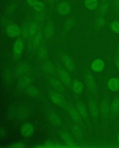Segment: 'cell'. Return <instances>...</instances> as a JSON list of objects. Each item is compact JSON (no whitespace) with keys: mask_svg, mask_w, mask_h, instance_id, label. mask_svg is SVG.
I'll return each mask as SVG.
<instances>
[{"mask_svg":"<svg viewBox=\"0 0 119 148\" xmlns=\"http://www.w3.org/2000/svg\"><path fill=\"white\" fill-rule=\"evenodd\" d=\"M49 98L54 104L60 107L65 108L67 106V102L64 97L57 91H52L49 93Z\"/></svg>","mask_w":119,"mask_h":148,"instance_id":"1","label":"cell"},{"mask_svg":"<svg viewBox=\"0 0 119 148\" xmlns=\"http://www.w3.org/2000/svg\"><path fill=\"white\" fill-rule=\"evenodd\" d=\"M85 81L86 85L88 90L93 94H97V86L96 82L92 74L87 73L85 76Z\"/></svg>","mask_w":119,"mask_h":148,"instance_id":"2","label":"cell"},{"mask_svg":"<svg viewBox=\"0 0 119 148\" xmlns=\"http://www.w3.org/2000/svg\"><path fill=\"white\" fill-rule=\"evenodd\" d=\"M66 108L68 114L72 120L77 124H80L82 122V119L77 109L70 104L67 105Z\"/></svg>","mask_w":119,"mask_h":148,"instance_id":"3","label":"cell"},{"mask_svg":"<svg viewBox=\"0 0 119 148\" xmlns=\"http://www.w3.org/2000/svg\"><path fill=\"white\" fill-rule=\"evenodd\" d=\"M24 48V44L22 40L18 38L14 43L13 47V53L16 59L20 57L22 54Z\"/></svg>","mask_w":119,"mask_h":148,"instance_id":"4","label":"cell"},{"mask_svg":"<svg viewBox=\"0 0 119 148\" xmlns=\"http://www.w3.org/2000/svg\"><path fill=\"white\" fill-rule=\"evenodd\" d=\"M88 106L91 115L94 119H97L99 115V110L95 100L92 98H90L88 102Z\"/></svg>","mask_w":119,"mask_h":148,"instance_id":"5","label":"cell"},{"mask_svg":"<svg viewBox=\"0 0 119 148\" xmlns=\"http://www.w3.org/2000/svg\"><path fill=\"white\" fill-rule=\"evenodd\" d=\"M58 74L61 81L63 83L64 85L70 86L71 84V79L69 73L62 68L59 69L58 70Z\"/></svg>","mask_w":119,"mask_h":148,"instance_id":"6","label":"cell"},{"mask_svg":"<svg viewBox=\"0 0 119 148\" xmlns=\"http://www.w3.org/2000/svg\"><path fill=\"white\" fill-rule=\"evenodd\" d=\"M6 32L9 37L15 38L20 34L21 30L17 25L11 24L9 25L6 28Z\"/></svg>","mask_w":119,"mask_h":148,"instance_id":"7","label":"cell"},{"mask_svg":"<svg viewBox=\"0 0 119 148\" xmlns=\"http://www.w3.org/2000/svg\"><path fill=\"white\" fill-rule=\"evenodd\" d=\"M32 82L33 79L31 76L27 75L22 76L18 81V88L21 89H27L29 86H31Z\"/></svg>","mask_w":119,"mask_h":148,"instance_id":"8","label":"cell"},{"mask_svg":"<svg viewBox=\"0 0 119 148\" xmlns=\"http://www.w3.org/2000/svg\"><path fill=\"white\" fill-rule=\"evenodd\" d=\"M30 70V66L27 63H23L17 66L16 69L15 73L18 77L26 75Z\"/></svg>","mask_w":119,"mask_h":148,"instance_id":"9","label":"cell"},{"mask_svg":"<svg viewBox=\"0 0 119 148\" xmlns=\"http://www.w3.org/2000/svg\"><path fill=\"white\" fill-rule=\"evenodd\" d=\"M49 82L50 86L58 92H63L65 90L63 83L57 78H51L49 79Z\"/></svg>","mask_w":119,"mask_h":148,"instance_id":"10","label":"cell"},{"mask_svg":"<svg viewBox=\"0 0 119 148\" xmlns=\"http://www.w3.org/2000/svg\"><path fill=\"white\" fill-rule=\"evenodd\" d=\"M34 129L33 126L29 123H26L21 128V134L25 137H29L34 134Z\"/></svg>","mask_w":119,"mask_h":148,"instance_id":"11","label":"cell"},{"mask_svg":"<svg viewBox=\"0 0 119 148\" xmlns=\"http://www.w3.org/2000/svg\"><path fill=\"white\" fill-rule=\"evenodd\" d=\"M100 111L102 116L104 119L108 117L110 112V107L107 100L104 99L102 101L100 104Z\"/></svg>","mask_w":119,"mask_h":148,"instance_id":"12","label":"cell"},{"mask_svg":"<svg viewBox=\"0 0 119 148\" xmlns=\"http://www.w3.org/2000/svg\"><path fill=\"white\" fill-rule=\"evenodd\" d=\"M105 67V62L100 59H97L94 60L91 64V68L92 71L95 72H101L103 70Z\"/></svg>","mask_w":119,"mask_h":148,"instance_id":"13","label":"cell"},{"mask_svg":"<svg viewBox=\"0 0 119 148\" xmlns=\"http://www.w3.org/2000/svg\"><path fill=\"white\" fill-rule=\"evenodd\" d=\"M62 60L64 66L68 70L70 71L74 70L75 69L74 63L68 56L66 54L63 55L62 56Z\"/></svg>","mask_w":119,"mask_h":148,"instance_id":"14","label":"cell"},{"mask_svg":"<svg viewBox=\"0 0 119 148\" xmlns=\"http://www.w3.org/2000/svg\"><path fill=\"white\" fill-rule=\"evenodd\" d=\"M59 135L61 139L67 145L71 147H73L75 146L73 139L68 133L64 131H62L59 133Z\"/></svg>","mask_w":119,"mask_h":148,"instance_id":"15","label":"cell"},{"mask_svg":"<svg viewBox=\"0 0 119 148\" xmlns=\"http://www.w3.org/2000/svg\"><path fill=\"white\" fill-rule=\"evenodd\" d=\"M48 119L54 125L60 126L62 125V119L57 114L54 112L49 113L48 115Z\"/></svg>","mask_w":119,"mask_h":148,"instance_id":"16","label":"cell"},{"mask_svg":"<svg viewBox=\"0 0 119 148\" xmlns=\"http://www.w3.org/2000/svg\"><path fill=\"white\" fill-rule=\"evenodd\" d=\"M119 112V96H117L112 100L110 106V113L114 117Z\"/></svg>","mask_w":119,"mask_h":148,"instance_id":"17","label":"cell"},{"mask_svg":"<svg viewBox=\"0 0 119 148\" xmlns=\"http://www.w3.org/2000/svg\"><path fill=\"white\" fill-rule=\"evenodd\" d=\"M77 109L81 117L86 119L88 117V114L86 107L83 103L79 101L76 103Z\"/></svg>","mask_w":119,"mask_h":148,"instance_id":"18","label":"cell"},{"mask_svg":"<svg viewBox=\"0 0 119 148\" xmlns=\"http://www.w3.org/2000/svg\"><path fill=\"white\" fill-rule=\"evenodd\" d=\"M107 86L110 90L116 91L119 90V79L114 77L109 80L107 83Z\"/></svg>","mask_w":119,"mask_h":148,"instance_id":"19","label":"cell"},{"mask_svg":"<svg viewBox=\"0 0 119 148\" xmlns=\"http://www.w3.org/2000/svg\"><path fill=\"white\" fill-rule=\"evenodd\" d=\"M59 12L63 15H67L70 12L71 6L67 2H63L59 4L58 8Z\"/></svg>","mask_w":119,"mask_h":148,"instance_id":"20","label":"cell"},{"mask_svg":"<svg viewBox=\"0 0 119 148\" xmlns=\"http://www.w3.org/2000/svg\"><path fill=\"white\" fill-rule=\"evenodd\" d=\"M30 114L29 109L25 106H21L18 112V118L21 120H24L29 117Z\"/></svg>","mask_w":119,"mask_h":148,"instance_id":"21","label":"cell"},{"mask_svg":"<svg viewBox=\"0 0 119 148\" xmlns=\"http://www.w3.org/2000/svg\"><path fill=\"white\" fill-rule=\"evenodd\" d=\"M72 134L74 137L78 140H82L84 139L83 133L80 128L77 125H73L71 128Z\"/></svg>","mask_w":119,"mask_h":148,"instance_id":"22","label":"cell"},{"mask_svg":"<svg viewBox=\"0 0 119 148\" xmlns=\"http://www.w3.org/2000/svg\"><path fill=\"white\" fill-rule=\"evenodd\" d=\"M84 85L81 81L75 80L73 83L72 88L74 92L77 94H80L84 90Z\"/></svg>","mask_w":119,"mask_h":148,"instance_id":"23","label":"cell"},{"mask_svg":"<svg viewBox=\"0 0 119 148\" xmlns=\"http://www.w3.org/2000/svg\"><path fill=\"white\" fill-rule=\"evenodd\" d=\"M43 69L44 72L48 74H53L55 71V67L52 62L47 61L44 63L43 65Z\"/></svg>","mask_w":119,"mask_h":148,"instance_id":"24","label":"cell"},{"mask_svg":"<svg viewBox=\"0 0 119 148\" xmlns=\"http://www.w3.org/2000/svg\"><path fill=\"white\" fill-rule=\"evenodd\" d=\"M42 35L41 32L37 33L34 36L32 44L33 49L36 50L38 49L42 41Z\"/></svg>","mask_w":119,"mask_h":148,"instance_id":"25","label":"cell"},{"mask_svg":"<svg viewBox=\"0 0 119 148\" xmlns=\"http://www.w3.org/2000/svg\"><path fill=\"white\" fill-rule=\"evenodd\" d=\"M48 54V50L45 46H41L38 49L37 56L39 59L44 60L47 58Z\"/></svg>","mask_w":119,"mask_h":148,"instance_id":"26","label":"cell"},{"mask_svg":"<svg viewBox=\"0 0 119 148\" xmlns=\"http://www.w3.org/2000/svg\"><path fill=\"white\" fill-rule=\"evenodd\" d=\"M54 28L52 23H48L46 25L44 29V35L47 39H49L53 35Z\"/></svg>","mask_w":119,"mask_h":148,"instance_id":"27","label":"cell"},{"mask_svg":"<svg viewBox=\"0 0 119 148\" xmlns=\"http://www.w3.org/2000/svg\"><path fill=\"white\" fill-rule=\"evenodd\" d=\"M84 4L88 9L90 10H95L98 6L97 0H85Z\"/></svg>","mask_w":119,"mask_h":148,"instance_id":"28","label":"cell"},{"mask_svg":"<svg viewBox=\"0 0 119 148\" xmlns=\"http://www.w3.org/2000/svg\"><path fill=\"white\" fill-rule=\"evenodd\" d=\"M26 92L28 95L32 97H37L39 94V91L37 88L32 86H29L26 89Z\"/></svg>","mask_w":119,"mask_h":148,"instance_id":"29","label":"cell"},{"mask_svg":"<svg viewBox=\"0 0 119 148\" xmlns=\"http://www.w3.org/2000/svg\"><path fill=\"white\" fill-rule=\"evenodd\" d=\"M106 20L103 16H100L97 18L95 21V25L98 29H101L106 24Z\"/></svg>","mask_w":119,"mask_h":148,"instance_id":"30","label":"cell"},{"mask_svg":"<svg viewBox=\"0 0 119 148\" xmlns=\"http://www.w3.org/2000/svg\"><path fill=\"white\" fill-rule=\"evenodd\" d=\"M38 30V25L36 22L31 23L29 27V36H34L37 33Z\"/></svg>","mask_w":119,"mask_h":148,"instance_id":"31","label":"cell"},{"mask_svg":"<svg viewBox=\"0 0 119 148\" xmlns=\"http://www.w3.org/2000/svg\"><path fill=\"white\" fill-rule=\"evenodd\" d=\"M108 3L105 2L100 5L99 8V11L101 15L103 16L106 14L109 9Z\"/></svg>","mask_w":119,"mask_h":148,"instance_id":"32","label":"cell"},{"mask_svg":"<svg viewBox=\"0 0 119 148\" xmlns=\"http://www.w3.org/2000/svg\"><path fill=\"white\" fill-rule=\"evenodd\" d=\"M75 21L73 19H70L68 20L64 25V29L66 31H68L71 29L74 26Z\"/></svg>","mask_w":119,"mask_h":148,"instance_id":"33","label":"cell"},{"mask_svg":"<svg viewBox=\"0 0 119 148\" xmlns=\"http://www.w3.org/2000/svg\"><path fill=\"white\" fill-rule=\"evenodd\" d=\"M110 27L112 30L115 33H119V21H115L110 24Z\"/></svg>","mask_w":119,"mask_h":148,"instance_id":"34","label":"cell"},{"mask_svg":"<svg viewBox=\"0 0 119 148\" xmlns=\"http://www.w3.org/2000/svg\"><path fill=\"white\" fill-rule=\"evenodd\" d=\"M21 33H22L23 37L24 39H27L29 37V27L26 25H24L22 27Z\"/></svg>","mask_w":119,"mask_h":148,"instance_id":"35","label":"cell"},{"mask_svg":"<svg viewBox=\"0 0 119 148\" xmlns=\"http://www.w3.org/2000/svg\"><path fill=\"white\" fill-rule=\"evenodd\" d=\"M44 5L41 1H38L33 6L34 9L36 12H40L42 11L44 9Z\"/></svg>","mask_w":119,"mask_h":148,"instance_id":"36","label":"cell"},{"mask_svg":"<svg viewBox=\"0 0 119 148\" xmlns=\"http://www.w3.org/2000/svg\"><path fill=\"white\" fill-rule=\"evenodd\" d=\"M4 79L5 81L8 83L11 82L12 79V75L9 71H6L5 73Z\"/></svg>","mask_w":119,"mask_h":148,"instance_id":"37","label":"cell"},{"mask_svg":"<svg viewBox=\"0 0 119 148\" xmlns=\"http://www.w3.org/2000/svg\"><path fill=\"white\" fill-rule=\"evenodd\" d=\"M24 144L22 142H17L12 144L9 147L13 148H22L24 147Z\"/></svg>","mask_w":119,"mask_h":148,"instance_id":"38","label":"cell"},{"mask_svg":"<svg viewBox=\"0 0 119 148\" xmlns=\"http://www.w3.org/2000/svg\"><path fill=\"white\" fill-rule=\"evenodd\" d=\"M26 1L29 5L33 7L39 1L38 0H26Z\"/></svg>","mask_w":119,"mask_h":148,"instance_id":"39","label":"cell"},{"mask_svg":"<svg viewBox=\"0 0 119 148\" xmlns=\"http://www.w3.org/2000/svg\"><path fill=\"white\" fill-rule=\"evenodd\" d=\"M115 63L117 69L119 71V54L116 56L115 58Z\"/></svg>","mask_w":119,"mask_h":148,"instance_id":"40","label":"cell"},{"mask_svg":"<svg viewBox=\"0 0 119 148\" xmlns=\"http://www.w3.org/2000/svg\"><path fill=\"white\" fill-rule=\"evenodd\" d=\"M14 6L13 5L10 6L7 10L8 13H11L12 12L14 11Z\"/></svg>","mask_w":119,"mask_h":148,"instance_id":"41","label":"cell"},{"mask_svg":"<svg viewBox=\"0 0 119 148\" xmlns=\"http://www.w3.org/2000/svg\"><path fill=\"white\" fill-rule=\"evenodd\" d=\"M115 7L117 10L119 11V0H116V1Z\"/></svg>","mask_w":119,"mask_h":148,"instance_id":"42","label":"cell"},{"mask_svg":"<svg viewBox=\"0 0 119 148\" xmlns=\"http://www.w3.org/2000/svg\"><path fill=\"white\" fill-rule=\"evenodd\" d=\"M5 131L4 129H1V136H4L5 135Z\"/></svg>","mask_w":119,"mask_h":148,"instance_id":"43","label":"cell"},{"mask_svg":"<svg viewBox=\"0 0 119 148\" xmlns=\"http://www.w3.org/2000/svg\"><path fill=\"white\" fill-rule=\"evenodd\" d=\"M118 143H119V133L118 134Z\"/></svg>","mask_w":119,"mask_h":148,"instance_id":"44","label":"cell"},{"mask_svg":"<svg viewBox=\"0 0 119 148\" xmlns=\"http://www.w3.org/2000/svg\"><path fill=\"white\" fill-rule=\"evenodd\" d=\"M118 51L119 52V44H118Z\"/></svg>","mask_w":119,"mask_h":148,"instance_id":"45","label":"cell"},{"mask_svg":"<svg viewBox=\"0 0 119 148\" xmlns=\"http://www.w3.org/2000/svg\"><path fill=\"white\" fill-rule=\"evenodd\" d=\"M102 1H107V0H102Z\"/></svg>","mask_w":119,"mask_h":148,"instance_id":"46","label":"cell"}]
</instances>
